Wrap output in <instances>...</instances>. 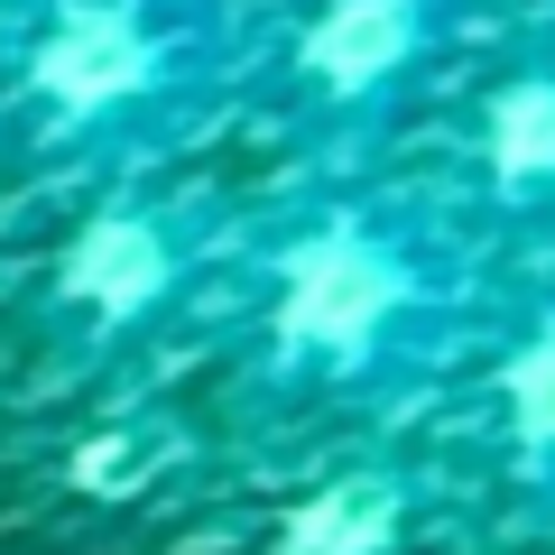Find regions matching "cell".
<instances>
[{"label": "cell", "mask_w": 555, "mask_h": 555, "mask_svg": "<svg viewBox=\"0 0 555 555\" xmlns=\"http://www.w3.org/2000/svg\"><path fill=\"white\" fill-rule=\"evenodd\" d=\"M491 315L481 222L444 195L352 185L250 250L241 389L278 416H398Z\"/></svg>", "instance_id": "cell-1"}, {"label": "cell", "mask_w": 555, "mask_h": 555, "mask_svg": "<svg viewBox=\"0 0 555 555\" xmlns=\"http://www.w3.org/2000/svg\"><path fill=\"white\" fill-rule=\"evenodd\" d=\"M250 75L241 0H0V93L38 158L130 185Z\"/></svg>", "instance_id": "cell-2"}, {"label": "cell", "mask_w": 555, "mask_h": 555, "mask_svg": "<svg viewBox=\"0 0 555 555\" xmlns=\"http://www.w3.org/2000/svg\"><path fill=\"white\" fill-rule=\"evenodd\" d=\"M232 259V204L195 185H112L93 214L65 232L47 269V324L75 352H130L149 343L204 278Z\"/></svg>", "instance_id": "cell-3"}, {"label": "cell", "mask_w": 555, "mask_h": 555, "mask_svg": "<svg viewBox=\"0 0 555 555\" xmlns=\"http://www.w3.org/2000/svg\"><path fill=\"white\" fill-rule=\"evenodd\" d=\"M473 28V0H315L278 56L287 130L306 158H361Z\"/></svg>", "instance_id": "cell-4"}, {"label": "cell", "mask_w": 555, "mask_h": 555, "mask_svg": "<svg viewBox=\"0 0 555 555\" xmlns=\"http://www.w3.org/2000/svg\"><path fill=\"white\" fill-rule=\"evenodd\" d=\"M473 195L491 241L555 259V38L509 56L473 102Z\"/></svg>", "instance_id": "cell-5"}, {"label": "cell", "mask_w": 555, "mask_h": 555, "mask_svg": "<svg viewBox=\"0 0 555 555\" xmlns=\"http://www.w3.org/2000/svg\"><path fill=\"white\" fill-rule=\"evenodd\" d=\"M491 473L518 518L555 528V287L491 352Z\"/></svg>", "instance_id": "cell-6"}]
</instances>
